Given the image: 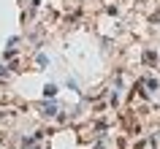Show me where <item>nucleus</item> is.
<instances>
[{"label":"nucleus","mask_w":160,"mask_h":149,"mask_svg":"<svg viewBox=\"0 0 160 149\" xmlns=\"http://www.w3.org/2000/svg\"><path fill=\"white\" fill-rule=\"evenodd\" d=\"M43 92H46V98H52V95L57 92V87H52V84H49V87H46V90H43Z\"/></svg>","instance_id":"f257e3e1"}]
</instances>
